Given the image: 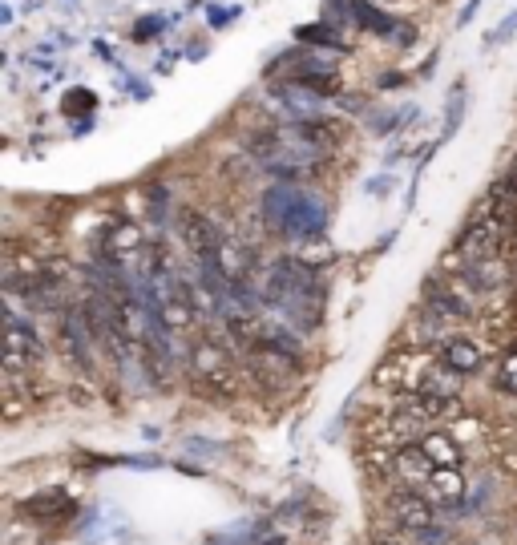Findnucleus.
Instances as JSON below:
<instances>
[{"mask_svg": "<svg viewBox=\"0 0 517 545\" xmlns=\"http://www.w3.org/2000/svg\"><path fill=\"white\" fill-rule=\"evenodd\" d=\"M259 299L275 319H283L287 327H299V332H316L324 323V283L312 267L291 255L267 267L259 283Z\"/></svg>", "mask_w": 517, "mask_h": 545, "instance_id": "f257e3e1", "label": "nucleus"}, {"mask_svg": "<svg viewBox=\"0 0 517 545\" xmlns=\"http://www.w3.org/2000/svg\"><path fill=\"white\" fill-rule=\"evenodd\" d=\"M259 214H263V223L291 239V243H307V239H324L328 231V206L316 198V194H307L291 182H279L271 186L263 198H259Z\"/></svg>", "mask_w": 517, "mask_h": 545, "instance_id": "f03ea898", "label": "nucleus"}, {"mask_svg": "<svg viewBox=\"0 0 517 545\" xmlns=\"http://www.w3.org/2000/svg\"><path fill=\"white\" fill-rule=\"evenodd\" d=\"M190 376L202 392H215V396H231L235 392V360L223 344L215 340H198L190 344Z\"/></svg>", "mask_w": 517, "mask_h": 545, "instance_id": "7ed1b4c3", "label": "nucleus"}, {"mask_svg": "<svg viewBox=\"0 0 517 545\" xmlns=\"http://www.w3.org/2000/svg\"><path fill=\"white\" fill-rule=\"evenodd\" d=\"M45 348H41V336H37V327L33 319L9 311L5 319V372L17 376V372H33L41 364Z\"/></svg>", "mask_w": 517, "mask_h": 545, "instance_id": "20e7f679", "label": "nucleus"}, {"mask_svg": "<svg viewBox=\"0 0 517 545\" xmlns=\"http://www.w3.org/2000/svg\"><path fill=\"white\" fill-rule=\"evenodd\" d=\"M388 513H392L396 525H404L412 533H429L437 525V505L429 497H421V489L417 493H392L388 497Z\"/></svg>", "mask_w": 517, "mask_h": 545, "instance_id": "39448f33", "label": "nucleus"}, {"mask_svg": "<svg viewBox=\"0 0 517 545\" xmlns=\"http://www.w3.org/2000/svg\"><path fill=\"white\" fill-rule=\"evenodd\" d=\"M178 223H182L178 231H182V239H186V247H190L194 259H215V251L223 243V227L215 223V218H206L198 210H186Z\"/></svg>", "mask_w": 517, "mask_h": 545, "instance_id": "423d86ee", "label": "nucleus"}, {"mask_svg": "<svg viewBox=\"0 0 517 545\" xmlns=\"http://www.w3.org/2000/svg\"><path fill=\"white\" fill-rule=\"evenodd\" d=\"M400 412L417 424H441L461 416V400L457 396H400Z\"/></svg>", "mask_w": 517, "mask_h": 545, "instance_id": "0eeeda50", "label": "nucleus"}, {"mask_svg": "<svg viewBox=\"0 0 517 545\" xmlns=\"http://www.w3.org/2000/svg\"><path fill=\"white\" fill-rule=\"evenodd\" d=\"M437 360H441L445 368H453L457 376H473V372L481 368L485 352H481V344H477V340H469V336H453V340H445V344L437 348Z\"/></svg>", "mask_w": 517, "mask_h": 545, "instance_id": "6e6552de", "label": "nucleus"}, {"mask_svg": "<svg viewBox=\"0 0 517 545\" xmlns=\"http://www.w3.org/2000/svg\"><path fill=\"white\" fill-rule=\"evenodd\" d=\"M73 513H77V505L61 489H49V493H37V497L21 501V517L25 521H61V517H73Z\"/></svg>", "mask_w": 517, "mask_h": 545, "instance_id": "1a4fd4ad", "label": "nucleus"}, {"mask_svg": "<svg viewBox=\"0 0 517 545\" xmlns=\"http://www.w3.org/2000/svg\"><path fill=\"white\" fill-rule=\"evenodd\" d=\"M392 473H396L400 481H408V485H425V481L437 473V465L421 453L417 441H412V445H400V449L392 453Z\"/></svg>", "mask_w": 517, "mask_h": 545, "instance_id": "9d476101", "label": "nucleus"}, {"mask_svg": "<svg viewBox=\"0 0 517 545\" xmlns=\"http://www.w3.org/2000/svg\"><path fill=\"white\" fill-rule=\"evenodd\" d=\"M417 445H421V453H425L437 469H461V461H465L461 441H457V436H449V432H425Z\"/></svg>", "mask_w": 517, "mask_h": 545, "instance_id": "9b49d317", "label": "nucleus"}, {"mask_svg": "<svg viewBox=\"0 0 517 545\" xmlns=\"http://www.w3.org/2000/svg\"><path fill=\"white\" fill-rule=\"evenodd\" d=\"M421 489L433 505H457L465 497V477H461V469H437Z\"/></svg>", "mask_w": 517, "mask_h": 545, "instance_id": "f8f14e48", "label": "nucleus"}, {"mask_svg": "<svg viewBox=\"0 0 517 545\" xmlns=\"http://www.w3.org/2000/svg\"><path fill=\"white\" fill-rule=\"evenodd\" d=\"M352 21L360 25V29H368V33H376V37H388L396 25H392V17H384V13H376L372 5H368V0H352Z\"/></svg>", "mask_w": 517, "mask_h": 545, "instance_id": "ddd939ff", "label": "nucleus"}, {"mask_svg": "<svg viewBox=\"0 0 517 545\" xmlns=\"http://www.w3.org/2000/svg\"><path fill=\"white\" fill-rule=\"evenodd\" d=\"M295 259L307 263L312 271H320V267L332 263V247H328L324 239H307V243H295Z\"/></svg>", "mask_w": 517, "mask_h": 545, "instance_id": "4468645a", "label": "nucleus"}, {"mask_svg": "<svg viewBox=\"0 0 517 545\" xmlns=\"http://www.w3.org/2000/svg\"><path fill=\"white\" fill-rule=\"evenodd\" d=\"M497 388L517 396V348H509L501 360H497Z\"/></svg>", "mask_w": 517, "mask_h": 545, "instance_id": "2eb2a0df", "label": "nucleus"}, {"mask_svg": "<svg viewBox=\"0 0 517 545\" xmlns=\"http://www.w3.org/2000/svg\"><path fill=\"white\" fill-rule=\"evenodd\" d=\"M259 545H287V537H267V541H259Z\"/></svg>", "mask_w": 517, "mask_h": 545, "instance_id": "dca6fc26", "label": "nucleus"}, {"mask_svg": "<svg viewBox=\"0 0 517 545\" xmlns=\"http://www.w3.org/2000/svg\"><path fill=\"white\" fill-rule=\"evenodd\" d=\"M376 545H400V541H396V537H384V541H376Z\"/></svg>", "mask_w": 517, "mask_h": 545, "instance_id": "f3484780", "label": "nucleus"}, {"mask_svg": "<svg viewBox=\"0 0 517 545\" xmlns=\"http://www.w3.org/2000/svg\"><path fill=\"white\" fill-rule=\"evenodd\" d=\"M509 174H513V182H517V158H513V166H509Z\"/></svg>", "mask_w": 517, "mask_h": 545, "instance_id": "a211bd4d", "label": "nucleus"}]
</instances>
